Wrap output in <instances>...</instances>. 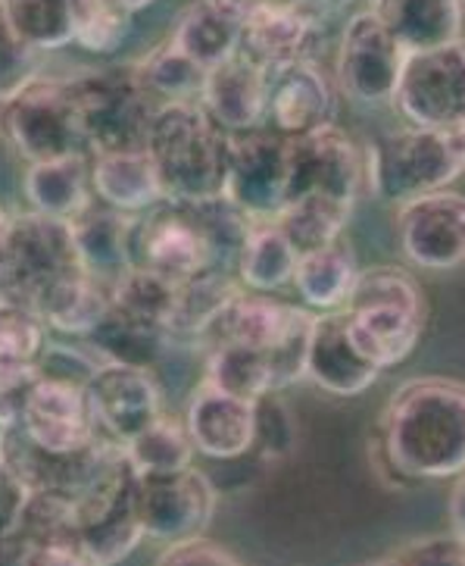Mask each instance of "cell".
<instances>
[{"label": "cell", "mask_w": 465, "mask_h": 566, "mask_svg": "<svg viewBox=\"0 0 465 566\" xmlns=\"http://www.w3.org/2000/svg\"><path fill=\"white\" fill-rule=\"evenodd\" d=\"M88 273L72 238L70 220L47 213H7L0 229V289L3 304L35 311L70 275Z\"/></svg>", "instance_id": "5b68a950"}, {"label": "cell", "mask_w": 465, "mask_h": 566, "mask_svg": "<svg viewBox=\"0 0 465 566\" xmlns=\"http://www.w3.org/2000/svg\"><path fill=\"white\" fill-rule=\"evenodd\" d=\"M294 138L275 128H251L232 135V160L225 195L253 220H275L290 201Z\"/></svg>", "instance_id": "4fadbf2b"}, {"label": "cell", "mask_w": 465, "mask_h": 566, "mask_svg": "<svg viewBox=\"0 0 465 566\" xmlns=\"http://www.w3.org/2000/svg\"><path fill=\"white\" fill-rule=\"evenodd\" d=\"M381 564L394 566H465V535L459 532H434L410 538L381 557Z\"/></svg>", "instance_id": "7bdbcfd3"}, {"label": "cell", "mask_w": 465, "mask_h": 566, "mask_svg": "<svg viewBox=\"0 0 465 566\" xmlns=\"http://www.w3.org/2000/svg\"><path fill=\"white\" fill-rule=\"evenodd\" d=\"M300 248L275 220H256L237 260V279L251 292L275 294L294 285Z\"/></svg>", "instance_id": "f546056e"}, {"label": "cell", "mask_w": 465, "mask_h": 566, "mask_svg": "<svg viewBox=\"0 0 465 566\" xmlns=\"http://www.w3.org/2000/svg\"><path fill=\"white\" fill-rule=\"evenodd\" d=\"M394 111L406 126L465 128V38L412 51Z\"/></svg>", "instance_id": "7c38bea8"}, {"label": "cell", "mask_w": 465, "mask_h": 566, "mask_svg": "<svg viewBox=\"0 0 465 566\" xmlns=\"http://www.w3.org/2000/svg\"><path fill=\"white\" fill-rule=\"evenodd\" d=\"M135 467L119 444L88 485L75 494L82 551L88 564H116L147 538L135 511Z\"/></svg>", "instance_id": "ba28073f"}, {"label": "cell", "mask_w": 465, "mask_h": 566, "mask_svg": "<svg viewBox=\"0 0 465 566\" xmlns=\"http://www.w3.org/2000/svg\"><path fill=\"white\" fill-rule=\"evenodd\" d=\"M135 511L147 538L169 545L207 532L215 513V489L210 475L194 470V463L172 473H138Z\"/></svg>", "instance_id": "5bb4252c"}, {"label": "cell", "mask_w": 465, "mask_h": 566, "mask_svg": "<svg viewBox=\"0 0 465 566\" xmlns=\"http://www.w3.org/2000/svg\"><path fill=\"white\" fill-rule=\"evenodd\" d=\"M38 56H41V51H35V48H29V44H22V41H17V38L3 32V92H13L25 78L41 73Z\"/></svg>", "instance_id": "f6af8a7d"}, {"label": "cell", "mask_w": 465, "mask_h": 566, "mask_svg": "<svg viewBox=\"0 0 465 566\" xmlns=\"http://www.w3.org/2000/svg\"><path fill=\"white\" fill-rule=\"evenodd\" d=\"M131 260L135 266L169 275L172 282L222 270L198 203L162 201L141 213L131 232Z\"/></svg>", "instance_id": "30bf717a"}, {"label": "cell", "mask_w": 465, "mask_h": 566, "mask_svg": "<svg viewBox=\"0 0 465 566\" xmlns=\"http://www.w3.org/2000/svg\"><path fill=\"white\" fill-rule=\"evenodd\" d=\"M410 51L376 10H359L344 22L335 60L340 94L357 107H394Z\"/></svg>", "instance_id": "9c48e42d"}, {"label": "cell", "mask_w": 465, "mask_h": 566, "mask_svg": "<svg viewBox=\"0 0 465 566\" xmlns=\"http://www.w3.org/2000/svg\"><path fill=\"white\" fill-rule=\"evenodd\" d=\"M241 279L234 273H213L194 275L184 279L176 289V307H172V319H169V332L176 342H194L203 345V335L210 332L215 316L229 307L234 294L241 292Z\"/></svg>", "instance_id": "d6a6232c"}, {"label": "cell", "mask_w": 465, "mask_h": 566, "mask_svg": "<svg viewBox=\"0 0 465 566\" xmlns=\"http://www.w3.org/2000/svg\"><path fill=\"white\" fill-rule=\"evenodd\" d=\"M135 66H138V75L147 85V92L154 94L160 104H166V101H200L203 85H207V73H210L194 56L184 54L172 38L157 44L154 51H147Z\"/></svg>", "instance_id": "d590c367"}, {"label": "cell", "mask_w": 465, "mask_h": 566, "mask_svg": "<svg viewBox=\"0 0 465 566\" xmlns=\"http://www.w3.org/2000/svg\"><path fill=\"white\" fill-rule=\"evenodd\" d=\"M362 188H369L366 157L338 123L294 138L290 201L306 198V195H319V198H331V201L357 203Z\"/></svg>", "instance_id": "ac0fdd59"}, {"label": "cell", "mask_w": 465, "mask_h": 566, "mask_svg": "<svg viewBox=\"0 0 465 566\" xmlns=\"http://www.w3.org/2000/svg\"><path fill=\"white\" fill-rule=\"evenodd\" d=\"M359 350L381 369L403 364L422 342L429 304L415 275L400 266L359 270L353 292L344 304Z\"/></svg>", "instance_id": "3957f363"}, {"label": "cell", "mask_w": 465, "mask_h": 566, "mask_svg": "<svg viewBox=\"0 0 465 566\" xmlns=\"http://www.w3.org/2000/svg\"><path fill=\"white\" fill-rule=\"evenodd\" d=\"M17 432L47 454H75L101 439L85 385L47 373L38 376L19 403Z\"/></svg>", "instance_id": "2e32d148"}, {"label": "cell", "mask_w": 465, "mask_h": 566, "mask_svg": "<svg viewBox=\"0 0 465 566\" xmlns=\"http://www.w3.org/2000/svg\"><path fill=\"white\" fill-rule=\"evenodd\" d=\"M381 444L397 473L459 479L465 473V382L422 376L400 385L381 413Z\"/></svg>", "instance_id": "6da1fadb"}, {"label": "cell", "mask_w": 465, "mask_h": 566, "mask_svg": "<svg viewBox=\"0 0 465 566\" xmlns=\"http://www.w3.org/2000/svg\"><path fill=\"white\" fill-rule=\"evenodd\" d=\"M338 7L335 0H256L241 51L266 73L294 60H319Z\"/></svg>", "instance_id": "8fae6325"}, {"label": "cell", "mask_w": 465, "mask_h": 566, "mask_svg": "<svg viewBox=\"0 0 465 566\" xmlns=\"http://www.w3.org/2000/svg\"><path fill=\"white\" fill-rule=\"evenodd\" d=\"M116 3H119V7H123V10H128V13H131V17H135V13H138V10H144V7H150V3H154V0H116Z\"/></svg>", "instance_id": "c3c4849f"}, {"label": "cell", "mask_w": 465, "mask_h": 566, "mask_svg": "<svg viewBox=\"0 0 465 566\" xmlns=\"http://www.w3.org/2000/svg\"><path fill=\"white\" fill-rule=\"evenodd\" d=\"M237 560H241L237 554H232L225 545H219L213 538H203V532L179 538V542H169L160 551V557H157V564L169 566H225L237 564Z\"/></svg>", "instance_id": "ee69618b"}, {"label": "cell", "mask_w": 465, "mask_h": 566, "mask_svg": "<svg viewBox=\"0 0 465 566\" xmlns=\"http://www.w3.org/2000/svg\"><path fill=\"white\" fill-rule=\"evenodd\" d=\"M3 32L41 54L75 41V0H0Z\"/></svg>", "instance_id": "836d02e7"}, {"label": "cell", "mask_w": 465, "mask_h": 566, "mask_svg": "<svg viewBox=\"0 0 465 566\" xmlns=\"http://www.w3.org/2000/svg\"><path fill=\"white\" fill-rule=\"evenodd\" d=\"M131 29V13L116 0H75V44L91 54H113Z\"/></svg>", "instance_id": "ab89813d"}, {"label": "cell", "mask_w": 465, "mask_h": 566, "mask_svg": "<svg viewBox=\"0 0 465 566\" xmlns=\"http://www.w3.org/2000/svg\"><path fill=\"white\" fill-rule=\"evenodd\" d=\"M101 436L128 444L162 413V388L154 369L104 360L85 382Z\"/></svg>", "instance_id": "e0dca14e"}, {"label": "cell", "mask_w": 465, "mask_h": 566, "mask_svg": "<svg viewBox=\"0 0 465 566\" xmlns=\"http://www.w3.org/2000/svg\"><path fill=\"white\" fill-rule=\"evenodd\" d=\"M91 179H94L97 201L135 213V217H141L166 201L160 172H157V164L147 147L91 154Z\"/></svg>", "instance_id": "d4e9b609"}, {"label": "cell", "mask_w": 465, "mask_h": 566, "mask_svg": "<svg viewBox=\"0 0 465 566\" xmlns=\"http://www.w3.org/2000/svg\"><path fill=\"white\" fill-rule=\"evenodd\" d=\"M397 241L406 263L425 273H453L465 266V195L431 191L400 203Z\"/></svg>", "instance_id": "9a60e30c"}, {"label": "cell", "mask_w": 465, "mask_h": 566, "mask_svg": "<svg viewBox=\"0 0 465 566\" xmlns=\"http://www.w3.org/2000/svg\"><path fill=\"white\" fill-rule=\"evenodd\" d=\"M126 454L135 467V473H172V470H184L194 463L198 444L188 432L184 417L179 420V417L162 410L141 436L128 441Z\"/></svg>", "instance_id": "8d00e7d4"}, {"label": "cell", "mask_w": 465, "mask_h": 566, "mask_svg": "<svg viewBox=\"0 0 465 566\" xmlns=\"http://www.w3.org/2000/svg\"><path fill=\"white\" fill-rule=\"evenodd\" d=\"M109 307H113L109 282H101V279H94L91 273H78L70 275L66 282H60L54 292L41 301L38 313L60 335L88 338L91 332L104 323Z\"/></svg>", "instance_id": "4dcf8cb0"}, {"label": "cell", "mask_w": 465, "mask_h": 566, "mask_svg": "<svg viewBox=\"0 0 465 566\" xmlns=\"http://www.w3.org/2000/svg\"><path fill=\"white\" fill-rule=\"evenodd\" d=\"M203 379L232 391V395L251 398V401L263 398L266 391H278L268 350L234 345V342H219V345L207 347Z\"/></svg>", "instance_id": "e575fe53"}, {"label": "cell", "mask_w": 465, "mask_h": 566, "mask_svg": "<svg viewBox=\"0 0 465 566\" xmlns=\"http://www.w3.org/2000/svg\"><path fill=\"white\" fill-rule=\"evenodd\" d=\"M297 444V422L290 403L278 391L256 398V451L263 460H282Z\"/></svg>", "instance_id": "b9f144b4"}, {"label": "cell", "mask_w": 465, "mask_h": 566, "mask_svg": "<svg viewBox=\"0 0 465 566\" xmlns=\"http://www.w3.org/2000/svg\"><path fill=\"white\" fill-rule=\"evenodd\" d=\"M256 0H191L176 22L172 41L207 70L229 60L244 44V25Z\"/></svg>", "instance_id": "cb8c5ba5"}, {"label": "cell", "mask_w": 465, "mask_h": 566, "mask_svg": "<svg viewBox=\"0 0 465 566\" xmlns=\"http://www.w3.org/2000/svg\"><path fill=\"white\" fill-rule=\"evenodd\" d=\"M465 172V128L403 126L366 150L369 191L378 201L406 203L450 188Z\"/></svg>", "instance_id": "277c9868"}, {"label": "cell", "mask_w": 465, "mask_h": 566, "mask_svg": "<svg viewBox=\"0 0 465 566\" xmlns=\"http://www.w3.org/2000/svg\"><path fill=\"white\" fill-rule=\"evenodd\" d=\"M372 10L410 54L463 38L465 0H372Z\"/></svg>", "instance_id": "f1b7e54d"}, {"label": "cell", "mask_w": 465, "mask_h": 566, "mask_svg": "<svg viewBox=\"0 0 465 566\" xmlns=\"http://www.w3.org/2000/svg\"><path fill=\"white\" fill-rule=\"evenodd\" d=\"M378 376H381V366L359 350L347 323V313H319L309 335L306 379L316 382V388H323L325 395L357 398L376 385Z\"/></svg>", "instance_id": "44dd1931"}, {"label": "cell", "mask_w": 465, "mask_h": 566, "mask_svg": "<svg viewBox=\"0 0 465 566\" xmlns=\"http://www.w3.org/2000/svg\"><path fill=\"white\" fill-rule=\"evenodd\" d=\"M309 313L316 311L285 304V301H278L266 292L241 289L229 301V307L215 316L210 332L203 335V347L234 342V345L260 347V350H275Z\"/></svg>", "instance_id": "603a6c76"}, {"label": "cell", "mask_w": 465, "mask_h": 566, "mask_svg": "<svg viewBox=\"0 0 465 566\" xmlns=\"http://www.w3.org/2000/svg\"><path fill=\"white\" fill-rule=\"evenodd\" d=\"M200 104L225 132H251L266 123L268 73L244 51L215 63L207 73Z\"/></svg>", "instance_id": "7402d4cb"}, {"label": "cell", "mask_w": 465, "mask_h": 566, "mask_svg": "<svg viewBox=\"0 0 465 566\" xmlns=\"http://www.w3.org/2000/svg\"><path fill=\"white\" fill-rule=\"evenodd\" d=\"M450 520H453V530L465 535V473L459 475L456 489L450 494Z\"/></svg>", "instance_id": "7dc6e473"}, {"label": "cell", "mask_w": 465, "mask_h": 566, "mask_svg": "<svg viewBox=\"0 0 465 566\" xmlns=\"http://www.w3.org/2000/svg\"><path fill=\"white\" fill-rule=\"evenodd\" d=\"M335 3H340V7H344V3H350V0H335Z\"/></svg>", "instance_id": "681fc988"}, {"label": "cell", "mask_w": 465, "mask_h": 566, "mask_svg": "<svg viewBox=\"0 0 465 566\" xmlns=\"http://www.w3.org/2000/svg\"><path fill=\"white\" fill-rule=\"evenodd\" d=\"M22 191L38 213H47L56 220H75L94 203L91 198H97L91 179V154H66L54 160L29 164L22 176Z\"/></svg>", "instance_id": "4316f807"}, {"label": "cell", "mask_w": 465, "mask_h": 566, "mask_svg": "<svg viewBox=\"0 0 465 566\" xmlns=\"http://www.w3.org/2000/svg\"><path fill=\"white\" fill-rule=\"evenodd\" d=\"M338 92V82L325 75L319 60H294L278 70H268L266 123L290 138L331 126Z\"/></svg>", "instance_id": "d6986e66"}, {"label": "cell", "mask_w": 465, "mask_h": 566, "mask_svg": "<svg viewBox=\"0 0 465 566\" xmlns=\"http://www.w3.org/2000/svg\"><path fill=\"white\" fill-rule=\"evenodd\" d=\"M350 217H353V203L306 195V198L287 203L285 210L275 217V222L294 238V244L300 251H309V248H319V244H328V241L344 235Z\"/></svg>", "instance_id": "f35d334b"}, {"label": "cell", "mask_w": 465, "mask_h": 566, "mask_svg": "<svg viewBox=\"0 0 465 566\" xmlns=\"http://www.w3.org/2000/svg\"><path fill=\"white\" fill-rule=\"evenodd\" d=\"M135 213L116 210L109 203H91L85 213L70 220L75 248L82 256V266L101 282H116L119 275L135 266L131 260V232Z\"/></svg>", "instance_id": "484cf974"}, {"label": "cell", "mask_w": 465, "mask_h": 566, "mask_svg": "<svg viewBox=\"0 0 465 566\" xmlns=\"http://www.w3.org/2000/svg\"><path fill=\"white\" fill-rule=\"evenodd\" d=\"M70 78L91 154L147 147L150 123L160 101L147 92L135 63L85 66Z\"/></svg>", "instance_id": "52a82bcc"}, {"label": "cell", "mask_w": 465, "mask_h": 566, "mask_svg": "<svg viewBox=\"0 0 465 566\" xmlns=\"http://www.w3.org/2000/svg\"><path fill=\"white\" fill-rule=\"evenodd\" d=\"M359 270L362 266L357 263L353 244L340 235L328 244L300 251L297 270H294V292L300 294V301L309 311H344Z\"/></svg>", "instance_id": "83f0119b"}, {"label": "cell", "mask_w": 465, "mask_h": 566, "mask_svg": "<svg viewBox=\"0 0 465 566\" xmlns=\"http://www.w3.org/2000/svg\"><path fill=\"white\" fill-rule=\"evenodd\" d=\"M32 492H35L32 482L19 473L17 467H10V463L3 460V538L17 532L19 520H22V511H25Z\"/></svg>", "instance_id": "bcb514c9"}, {"label": "cell", "mask_w": 465, "mask_h": 566, "mask_svg": "<svg viewBox=\"0 0 465 566\" xmlns=\"http://www.w3.org/2000/svg\"><path fill=\"white\" fill-rule=\"evenodd\" d=\"M3 135L29 164L91 154L70 75L35 73L3 92Z\"/></svg>", "instance_id": "8992f818"}, {"label": "cell", "mask_w": 465, "mask_h": 566, "mask_svg": "<svg viewBox=\"0 0 465 566\" xmlns=\"http://www.w3.org/2000/svg\"><path fill=\"white\" fill-rule=\"evenodd\" d=\"M85 342L104 360L147 366V369H157L166 360L169 347L176 345V338H172L169 329L154 326V323H144V319H135V316L116 311V307H109L104 323L91 332Z\"/></svg>", "instance_id": "1f68e13d"}, {"label": "cell", "mask_w": 465, "mask_h": 566, "mask_svg": "<svg viewBox=\"0 0 465 566\" xmlns=\"http://www.w3.org/2000/svg\"><path fill=\"white\" fill-rule=\"evenodd\" d=\"M47 323L44 316L19 304H3L0 311V360L38 364L47 350Z\"/></svg>", "instance_id": "60d3db41"}, {"label": "cell", "mask_w": 465, "mask_h": 566, "mask_svg": "<svg viewBox=\"0 0 465 566\" xmlns=\"http://www.w3.org/2000/svg\"><path fill=\"white\" fill-rule=\"evenodd\" d=\"M147 150L160 172L166 201L200 203L225 195L232 132L200 101H166L154 113Z\"/></svg>", "instance_id": "7a4b0ae2"}, {"label": "cell", "mask_w": 465, "mask_h": 566, "mask_svg": "<svg viewBox=\"0 0 465 566\" xmlns=\"http://www.w3.org/2000/svg\"><path fill=\"white\" fill-rule=\"evenodd\" d=\"M176 289H179V282H172L169 275L157 273V270H147V266H131L109 285L116 311L162 326V329H169V319H172Z\"/></svg>", "instance_id": "74e56055"}, {"label": "cell", "mask_w": 465, "mask_h": 566, "mask_svg": "<svg viewBox=\"0 0 465 566\" xmlns=\"http://www.w3.org/2000/svg\"><path fill=\"white\" fill-rule=\"evenodd\" d=\"M188 432L198 454L213 460H234L256 448V401L232 395L219 385L200 379L184 407Z\"/></svg>", "instance_id": "ffe728a7"}]
</instances>
